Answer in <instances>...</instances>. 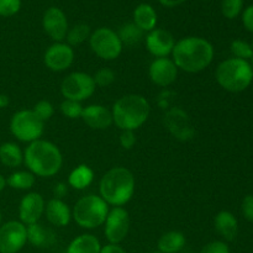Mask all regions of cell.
<instances>
[{
  "label": "cell",
  "mask_w": 253,
  "mask_h": 253,
  "mask_svg": "<svg viewBox=\"0 0 253 253\" xmlns=\"http://www.w3.org/2000/svg\"><path fill=\"white\" fill-rule=\"evenodd\" d=\"M215 78L219 85L230 93H240L251 85L253 68L245 59L229 58L222 61L215 71Z\"/></svg>",
  "instance_id": "5"
},
{
  "label": "cell",
  "mask_w": 253,
  "mask_h": 253,
  "mask_svg": "<svg viewBox=\"0 0 253 253\" xmlns=\"http://www.w3.org/2000/svg\"><path fill=\"white\" fill-rule=\"evenodd\" d=\"M42 27L49 39L54 42H62L68 32V20L62 9L51 6L43 12L42 16Z\"/></svg>",
  "instance_id": "14"
},
{
  "label": "cell",
  "mask_w": 253,
  "mask_h": 253,
  "mask_svg": "<svg viewBox=\"0 0 253 253\" xmlns=\"http://www.w3.org/2000/svg\"><path fill=\"white\" fill-rule=\"evenodd\" d=\"M137 138H136L135 131H121L120 133V145L124 150H132L135 147Z\"/></svg>",
  "instance_id": "37"
},
{
  "label": "cell",
  "mask_w": 253,
  "mask_h": 253,
  "mask_svg": "<svg viewBox=\"0 0 253 253\" xmlns=\"http://www.w3.org/2000/svg\"><path fill=\"white\" fill-rule=\"evenodd\" d=\"M32 111L36 114L37 118H39L40 120H42L43 123H46V121H48L49 119L53 116L54 106H53V104L51 103V101L42 99V100L37 101V103L35 104Z\"/></svg>",
  "instance_id": "33"
},
{
  "label": "cell",
  "mask_w": 253,
  "mask_h": 253,
  "mask_svg": "<svg viewBox=\"0 0 253 253\" xmlns=\"http://www.w3.org/2000/svg\"><path fill=\"white\" fill-rule=\"evenodd\" d=\"M251 46H252V48H253V44H251Z\"/></svg>",
  "instance_id": "48"
},
{
  "label": "cell",
  "mask_w": 253,
  "mask_h": 253,
  "mask_svg": "<svg viewBox=\"0 0 253 253\" xmlns=\"http://www.w3.org/2000/svg\"><path fill=\"white\" fill-rule=\"evenodd\" d=\"M44 208H46V202L40 193H27L19 205L20 221L26 226L36 224L44 214Z\"/></svg>",
  "instance_id": "16"
},
{
  "label": "cell",
  "mask_w": 253,
  "mask_h": 253,
  "mask_svg": "<svg viewBox=\"0 0 253 253\" xmlns=\"http://www.w3.org/2000/svg\"><path fill=\"white\" fill-rule=\"evenodd\" d=\"M1 220H2V214H1V210H0V226H1Z\"/></svg>",
  "instance_id": "45"
},
{
  "label": "cell",
  "mask_w": 253,
  "mask_h": 253,
  "mask_svg": "<svg viewBox=\"0 0 253 253\" xmlns=\"http://www.w3.org/2000/svg\"><path fill=\"white\" fill-rule=\"evenodd\" d=\"M101 245L96 236L91 234H83L71 241L67 253H100Z\"/></svg>",
  "instance_id": "24"
},
{
  "label": "cell",
  "mask_w": 253,
  "mask_h": 253,
  "mask_svg": "<svg viewBox=\"0 0 253 253\" xmlns=\"http://www.w3.org/2000/svg\"><path fill=\"white\" fill-rule=\"evenodd\" d=\"M200 253H230V247L224 241H211L203 247Z\"/></svg>",
  "instance_id": "36"
},
{
  "label": "cell",
  "mask_w": 253,
  "mask_h": 253,
  "mask_svg": "<svg viewBox=\"0 0 253 253\" xmlns=\"http://www.w3.org/2000/svg\"><path fill=\"white\" fill-rule=\"evenodd\" d=\"M0 162L9 168H16L24 163V153L15 142H5L0 145Z\"/></svg>",
  "instance_id": "26"
},
{
  "label": "cell",
  "mask_w": 253,
  "mask_h": 253,
  "mask_svg": "<svg viewBox=\"0 0 253 253\" xmlns=\"http://www.w3.org/2000/svg\"><path fill=\"white\" fill-rule=\"evenodd\" d=\"M35 183H36V175L32 174L30 170H17L11 173L6 179V185L17 190H30Z\"/></svg>",
  "instance_id": "27"
},
{
  "label": "cell",
  "mask_w": 253,
  "mask_h": 253,
  "mask_svg": "<svg viewBox=\"0 0 253 253\" xmlns=\"http://www.w3.org/2000/svg\"><path fill=\"white\" fill-rule=\"evenodd\" d=\"M251 59H252V68H253V57H252V58H251Z\"/></svg>",
  "instance_id": "46"
},
{
  "label": "cell",
  "mask_w": 253,
  "mask_h": 253,
  "mask_svg": "<svg viewBox=\"0 0 253 253\" xmlns=\"http://www.w3.org/2000/svg\"><path fill=\"white\" fill-rule=\"evenodd\" d=\"M109 210V205L100 195L89 194L76 203L72 210V217L82 229L94 230L103 226Z\"/></svg>",
  "instance_id": "6"
},
{
  "label": "cell",
  "mask_w": 253,
  "mask_h": 253,
  "mask_svg": "<svg viewBox=\"0 0 253 253\" xmlns=\"http://www.w3.org/2000/svg\"><path fill=\"white\" fill-rule=\"evenodd\" d=\"M214 54V46L207 39L188 36L175 42L172 51V61L180 71L199 73L211 64Z\"/></svg>",
  "instance_id": "1"
},
{
  "label": "cell",
  "mask_w": 253,
  "mask_h": 253,
  "mask_svg": "<svg viewBox=\"0 0 253 253\" xmlns=\"http://www.w3.org/2000/svg\"><path fill=\"white\" fill-rule=\"evenodd\" d=\"M136 180L132 172L125 167H114L101 177L100 197L111 207H124L135 194Z\"/></svg>",
  "instance_id": "3"
},
{
  "label": "cell",
  "mask_w": 253,
  "mask_h": 253,
  "mask_svg": "<svg viewBox=\"0 0 253 253\" xmlns=\"http://www.w3.org/2000/svg\"><path fill=\"white\" fill-rule=\"evenodd\" d=\"M44 215L47 217V221L57 227L67 226L72 220V210L69 209L68 204L62 199H56V198H52L46 203Z\"/></svg>",
  "instance_id": "19"
},
{
  "label": "cell",
  "mask_w": 253,
  "mask_h": 253,
  "mask_svg": "<svg viewBox=\"0 0 253 253\" xmlns=\"http://www.w3.org/2000/svg\"><path fill=\"white\" fill-rule=\"evenodd\" d=\"M242 214L247 221L253 222V195H246L242 202Z\"/></svg>",
  "instance_id": "38"
},
{
  "label": "cell",
  "mask_w": 253,
  "mask_h": 253,
  "mask_svg": "<svg viewBox=\"0 0 253 253\" xmlns=\"http://www.w3.org/2000/svg\"><path fill=\"white\" fill-rule=\"evenodd\" d=\"M24 163L34 175L49 178L61 170L63 156L53 142L40 138L29 143L24 152Z\"/></svg>",
  "instance_id": "2"
},
{
  "label": "cell",
  "mask_w": 253,
  "mask_h": 253,
  "mask_svg": "<svg viewBox=\"0 0 253 253\" xmlns=\"http://www.w3.org/2000/svg\"><path fill=\"white\" fill-rule=\"evenodd\" d=\"M27 242L39 249H46L52 246L56 241V235L51 229L44 225L36 222V224L27 225Z\"/></svg>",
  "instance_id": "20"
},
{
  "label": "cell",
  "mask_w": 253,
  "mask_h": 253,
  "mask_svg": "<svg viewBox=\"0 0 253 253\" xmlns=\"http://www.w3.org/2000/svg\"><path fill=\"white\" fill-rule=\"evenodd\" d=\"M95 82L93 76L84 72L69 73L61 83V94L64 99L82 103L95 93Z\"/></svg>",
  "instance_id": "9"
},
{
  "label": "cell",
  "mask_w": 253,
  "mask_h": 253,
  "mask_svg": "<svg viewBox=\"0 0 253 253\" xmlns=\"http://www.w3.org/2000/svg\"><path fill=\"white\" fill-rule=\"evenodd\" d=\"M242 22H244V26L246 27L247 31L253 34V5L245 9L244 14H242Z\"/></svg>",
  "instance_id": "39"
},
{
  "label": "cell",
  "mask_w": 253,
  "mask_h": 253,
  "mask_svg": "<svg viewBox=\"0 0 253 253\" xmlns=\"http://www.w3.org/2000/svg\"><path fill=\"white\" fill-rule=\"evenodd\" d=\"M104 226V232L109 244L120 245L126 239L130 230L128 211L124 207H114L109 210Z\"/></svg>",
  "instance_id": "11"
},
{
  "label": "cell",
  "mask_w": 253,
  "mask_h": 253,
  "mask_svg": "<svg viewBox=\"0 0 253 253\" xmlns=\"http://www.w3.org/2000/svg\"><path fill=\"white\" fill-rule=\"evenodd\" d=\"M163 125L168 132L178 141L187 142L194 138L195 128L192 119L182 108H170L163 116Z\"/></svg>",
  "instance_id": "10"
},
{
  "label": "cell",
  "mask_w": 253,
  "mask_h": 253,
  "mask_svg": "<svg viewBox=\"0 0 253 253\" xmlns=\"http://www.w3.org/2000/svg\"><path fill=\"white\" fill-rule=\"evenodd\" d=\"M90 35H91L90 26L86 24H83V22H81V24L74 25L72 29L68 30V32H67V36H66L67 43H68L71 47L79 46V44L84 43L86 40L89 41V37H90Z\"/></svg>",
  "instance_id": "29"
},
{
  "label": "cell",
  "mask_w": 253,
  "mask_h": 253,
  "mask_svg": "<svg viewBox=\"0 0 253 253\" xmlns=\"http://www.w3.org/2000/svg\"><path fill=\"white\" fill-rule=\"evenodd\" d=\"M231 52L235 56V58L240 59H247L252 58L253 57V48L250 43H247L246 41H242V40H235L231 42Z\"/></svg>",
  "instance_id": "31"
},
{
  "label": "cell",
  "mask_w": 253,
  "mask_h": 253,
  "mask_svg": "<svg viewBox=\"0 0 253 253\" xmlns=\"http://www.w3.org/2000/svg\"><path fill=\"white\" fill-rule=\"evenodd\" d=\"M115 73H114L113 69L110 68H100L99 71L95 72V74L93 76L94 82H95V85L100 86V88H105V86L111 85V84L115 82Z\"/></svg>",
  "instance_id": "34"
},
{
  "label": "cell",
  "mask_w": 253,
  "mask_h": 253,
  "mask_svg": "<svg viewBox=\"0 0 253 253\" xmlns=\"http://www.w3.org/2000/svg\"><path fill=\"white\" fill-rule=\"evenodd\" d=\"M6 187V178H4V175L0 174V193L5 189Z\"/></svg>",
  "instance_id": "44"
},
{
  "label": "cell",
  "mask_w": 253,
  "mask_h": 253,
  "mask_svg": "<svg viewBox=\"0 0 253 253\" xmlns=\"http://www.w3.org/2000/svg\"><path fill=\"white\" fill-rule=\"evenodd\" d=\"M133 24L138 27V29L142 30L143 32H150L152 30L156 29L158 21L157 12H156V9L150 4H146V2H142V4L137 5L133 10L132 14Z\"/></svg>",
  "instance_id": "22"
},
{
  "label": "cell",
  "mask_w": 253,
  "mask_h": 253,
  "mask_svg": "<svg viewBox=\"0 0 253 253\" xmlns=\"http://www.w3.org/2000/svg\"><path fill=\"white\" fill-rule=\"evenodd\" d=\"M21 9V0H0V16L10 17Z\"/></svg>",
  "instance_id": "35"
},
{
  "label": "cell",
  "mask_w": 253,
  "mask_h": 253,
  "mask_svg": "<svg viewBox=\"0 0 253 253\" xmlns=\"http://www.w3.org/2000/svg\"><path fill=\"white\" fill-rule=\"evenodd\" d=\"M27 242L26 225L11 220L0 226V253H17Z\"/></svg>",
  "instance_id": "12"
},
{
  "label": "cell",
  "mask_w": 253,
  "mask_h": 253,
  "mask_svg": "<svg viewBox=\"0 0 253 253\" xmlns=\"http://www.w3.org/2000/svg\"><path fill=\"white\" fill-rule=\"evenodd\" d=\"M187 244L185 235L182 231H168L160 237L157 242L158 252L161 253H178L182 251Z\"/></svg>",
  "instance_id": "23"
},
{
  "label": "cell",
  "mask_w": 253,
  "mask_h": 253,
  "mask_svg": "<svg viewBox=\"0 0 253 253\" xmlns=\"http://www.w3.org/2000/svg\"><path fill=\"white\" fill-rule=\"evenodd\" d=\"M84 106L82 105V103L74 100H68V99H64L63 101L59 105V110H61L62 115L67 119H81L82 113H83Z\"/></svg>",
  "instance_id": "30"
},
{
  "label": "cell",
  "mask_w": 253,
  "mask_h": 253,
  "mask_svg": "<svg viewBox=\"0 0 253 253\" xmlns=\"http://www.w3.org/2000/svg\"><path fill=\"white\" fill-rule=\"evenodd\" d=\"M10 100L6 94H0V109H4L9 105Z\"/></svg>",
  "instance_id": "43"
},
{
  "label": "cell",
  "mask_w": 253,
  "mask_h": 253,
  "mask_svg": "<svg viewBox=\"0 0 253 253\" xmlns=\"http://www.w3.org/2000/svg\"><path fill=\"white\" fill-rule=\"evenodd\" d=\"M44 66L52 72H63L74 62V49L64 42H54L44 52Z\"/></svg>",
  "instance_id": "13"
},
{
  "label": "cell",
  "mask_w": 253,
  "mask_h": 253,
  "mask_svg": "<svg viewBox=\"0 0 253 253\" xmlns=\"http://www.w3.org/2000/svg\"><path fill=\"white\" fill-rule=\"evenodd\" d=\"M151 106L140 94H127L116 100L111 109L113 121L121 131H136L148 120Z\"/></svg>",
  "instance_id": "4"
},
{
  "label": "cell",
  "mask_w": 253,
  "mask_h": 253,
  "mask_svg": "<svg viewBox=\"0 0 253 253\" xmlns=\"http://www.w3.org/2000/svg\"><path fill=\"white\" fill-rule=\"evenodd\" d=\"M177 66L174 62L168 57L163 58H156L151 62L150 68H148V76L151 82L158 86H169L177 81L178 77Z\"/></svg>",
  "instance_id": "15"
},
{
  "label": "cell",
  "mask_w": 253,
  "mask_h": 253,
  "mask_svg": "<svg viewBox=\"0 0 253 253\" xmlns=\"http://www.w3.org/2000/svg\"><path fill=\"white\" fill-rule=\"evenodd\" d=\"M93 180L94 170L86 165L77 166L68 175V185L77 190L86 189Z\"/></svg>",
  "instance_id": "25"
},
{
  "label": "cell",
  "mask_w": 253,
  "mask_h": 253,
  "mask_svg": "<svg viewBox=\"0 0 253 253\" xmlns=\"http://www.w3.org/2000/svg\"><path fill=\"white\" fill-rule=\"evenodd\" d=\"M67 193H68V185L66 183H57L53 187V197L56 199H62L66 197Z\"/></svg>",
  "instance_id": "40"
},
{
  "label": "cell",
  "mask_w": 253,
  "mask_h": 253,
  "mask_svg": "<svg viewBox=\"0 0 253 253\" xmlns=\"http://www.w3.org/2000/svg\"><path fill=\"white\" fill-rule=\"evenodd\" d=\"M214 226L217 234L224 237L226 241H232L236 239L237 232H239V222L232 212L227 210L217 212L214 219Z\"/></svg>",
  "instance_id": "21"
},
{
  "label": "cell",
  "mask_w": 253,
  "mask_h": 253,
  "mask_svg": "<svg viewBox=\"0 0 253 253\" xmlns=\"http://www.w3.org/2000/svg\"><path fill=\"white\" fill-rule=\"evenodd\" d=\"M100 253H126V251L120 246V245L108 244L106 246L101 247Z\"/></svg>",
  "instance_id": "41"
},
{
  "label": "cell",
  "mask_w": 253,
  "mask_h": 253,
  "mask_svg": "<svg viewBox=\"0 0 253 253\" xmlns=\"http://www.w3.org/2000/svg\"><path fill=\"white\" fill-rule=\"evenodd\" d=\"M153 253H161V252H158V251H157V252H153Z\"/></svg>",
  "instance_id": "47"
},
{
  "label": "cell",
  "mask_w": 253,
  "mask_h": 253,
  "mask_svg": "<svg viewBox=\"0 0 253 253\" xmlns=\"http://www.w3.org/2000/svg\"><path fill=\"white\" fill-rule=\"evenodd\" d=\"M89 46L94 54L104 61H114L121 54L124 44L118 32L109 27H99L91 32Z\"/></svg>",
  "instance_id": "8"
},
{
  "label": "cell",
  "mask_w": 253,
  "mask_h": 253,
  "mask_svg": "<svg viewBox=\"0 0 253 253\" xmlns=\"http://www.w3.org/2000/svg\"><path fill=\"white\" fill-rule=\"evenodd\" d=\"M175 40L168 30L157 29L150 31L146 36V47L156 58H163L172 54Z\"/></svg>",
  "instance_id": "17"
},
{
  "label": "cell",
  "mask_w": 253,
  "mask_h": 253,
  "mask_svg": "<svg viewBox=\"0 0 253 253\" xmlns=\"http://www.w3.org/2000/svg\"><path fill=\"white\" fill-rule=\"evenodd\" d=\"M10 131L21 142L31 143L42 137L44 123L32 110H20L10 120Z\"/></svg>",
  "instance_id": "7"
},
{
  "label": "cell",
  "mask_w": 253,
  "mask_h": 253,
  "mask_svg": "<svg viewBox=\"0 0 253 253\" xmlns=\"http://www.w3.org/2000/svg\"><path fill=\"white\" fill-rule=\"evenodd\" d=\"M244 0H222L221 12L226 19H236L242 11Z\"/></svg>",
  "instance_id": "32"
},
{
  "label": "cell",
  "mask_w": 253,
  "mask_h": 253,
  "mask_svg": "<svg viewBox=\"0 0 253 253\" xmlns=\"http://www.w3.org/2000/svg\"><path fill=\"white\" fill-rule=\"evenodd\" d=\"M163 6L166 7H175V6H179L182 5L183 2H185L187 0H158Z\"/></svg>",
  "instance_id": "42"
},
{
  "label": "cell",
  "mask_w": 253,
  "mask_h": 253,
  "mask_svg": "<svg viewBox=\"0 0 253 253\" xmlns=\"http://www.w3.org/2000/svg\"><path fill=\"white\" fill-rule=\"evenodd\" d=\"M143 34L145 32L138 29L133 22H127V24L123 25L118 31L121 42L126 46H135V44L140 43L143 39Z\"/></svg>",
  "instance_id": "28"
},
{
  "label": "cell",
  "mask_w": 253,
  "mask_h": 253,
  "mask_svg": "<svg viewBox=\"0 0 253 253\" xmlns=\"http://www.w3.org/2000/svg\"><path fill=\"white\" fill-rule=\"evenodd\" d=\"M81 119L86 124V126L93 130H106L114 124L111 110L100 104H91L85 106Z\"/></svg>",
  "instance_id": "18"
}]
</instances>
